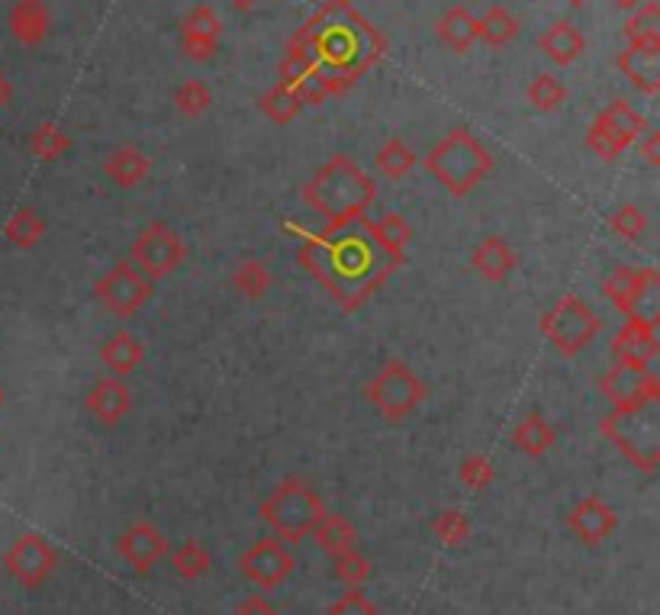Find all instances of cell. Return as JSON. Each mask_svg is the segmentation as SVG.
<instances>
[{
	"mask_svg": "<svg viewBox=\"0 0 660 615\" xmlns=\"http://www.w3.org/2000/svg\"><path fill=\"white\" fill-rule=\"evenodd\" d=\"M358 230L361 226L355 223L348 230L297 233L300 236L297 261L329 290L345 313L361 310L400 268V265L387 261L371 245V238Z\"/></svg>",
	"mask_w": 660,
	"mask_h": 615,
	"instance_id": "1",
	"label": "cell"
},
{
	"mask_svg": "<svg viewBox=\"0 0 660 615\" xmlns=\"http://www.w3.org/2000/svg\"><path fill=\"white\" fill-rule=\"evenodd\" d=\"M300 197L313 213L326 216V230H348L378 203V185L358 161L338 152L300 188Z\"/></svg>",
	"mask_w": 660,
	"mask_h": 615,
	"instance_id": "2",
	"label": "cell"
},
{
	"mask_svg": "<svg viewBox=\"0 0 660 615\" xmlns=\"http://www.w3.org/2000/svg\"><path fill=\"white\" fill-rule=\"evenodd\" d=\"M493 152L473 136L468 126H455L448 130L438 143L428 148L423 158V168L448 190L451 197H468L480 188V181H486V175L493 171Z\"/></svg>",
	"mask_w": 660,
	"mask_h": 615,
	"instance_id": "3",
	"label": "cell"
},
{
	"mask_svg": "<svg viewBox=\"0 0 660 615\" xmlns=\"http://www.w3.org/2000/svg\"><path fill=\"white\" fill-rule=\"evenodd\" d=\"M655 410L658 406L645 403H613V410L600 420V435L613 441L618 455L641 473L660 468V423Z\"/></svg>",
	"mask_w": 660,
	"mask_h": 615,
	"instance_id": "4",
	"label": "cell"
},
{
	"mask_svg": "<svg viewBox=\"0 0 660 615\" xmlns=\"http://www.w3.org/2000/svg\"><path fill=\"white\" fill-rule=\"evenodd\" d=\"M323 496L300 477H283L281 483L265 496L258 516L281 538V541H303L326 516Z\"/></svg>",
	"mask_w": 660,
	"mask_h": 615,
	"instance_id": "5",
	"label": "cell"
},
{
	"mask_svg": "<svg viewBox=\"0 0 660 615\" xmlns=\"http://www.w3.org/2000/svg\"><path fill=\"white\" fill-rule=\"evenodd\" d=\"M538 329H541V335L548 338V345L558 355L577 358L596 342V335L603 332V320L596 316V310L583 297L564 293L551 310L541 313Z\"/></svg>",
	"mask_w": 660,
	"mask_h": 615,
	"instance_id": "6",
	"label": "cell"
},
{
	"mask_svg": "<svg viewBox=\"0 0 660 615\" xmlns=\"http://www.w3.org/2000/svg\"><path fill=\"white\" fill-rule=\"evenodd\" d=\"M425 393L428 390H425L423 378L400 358H387L368 383V403L387 423H400V420L413 416L425 403Z\"/></svg>",
	"mask_w": 660,
	"mask_h": 615,
	"instance_id": "7",
	"label": "cell"
},
{
	"mask_svg": "<svg viewBox=\"0 0 660 615\" xmlns=\"http://www.w3.org/2000/svg\"><path fill=\"white\" fill-rule=\"evenodd\" d=\"M603 293L625 320H645L660 326V271L618 265L603 281Z\"/></svg>",
	"mask_w": 660,
	"mask_h": 615,
	"instance_id": "8",
	"label": "cell"
},
{
	"mask_svg": "<svg viewBox=\"0 0 660 615\" xmlns=\"http://www.w3.org/2000/svg\"><path fill=\"white\" fill-rule=\"evenodd\" d=\"M130 261L139 268L148 281H165L188 261V242L181 238V233L175 226H168L161 220H152L133 238Z\"/></svg>",
	"mask_w": 660,
	"mask_h": 615,
	"instance_id": "9",
	"label": "cell"
},
{
	"mask_svg": "<svg viewBox=\"0 0 660 615\" xmlns=\"http://www.w3.org/2000/svg\"><path fill=\"white\" fill-rule=\"evenodd\" d=\"M94 297L110 316L133 320L142 306L155 297V281H148L130 258H120L107 275L97 278Z\"/></svg>",
	"mask_w": 660,
	"mask_h": 615,
	"instance_id": "10",
	"label": "cell"
},
{
	"mask_svg": "<svg viewBox=\"0 0 660 615\" xmlns=\"http://www.w3.org/2000/svg\"><path fill=\"white\" fill-rule=\"evenodd\" d=\"M3 568H7V573H10L20 586L40 590L48 577L55 573V568H58V551L48 545L43 535L26 532V535H20V538L7 548Z\"/></svg>",
	"mask_w": 660,
	"mask_h": 615,
	"instance_id": "11",
	"label": "cell"
},
{
	"mask_svg": "<svg viewBox=\"0 0 660 615\" xmlns=\"http://www.w3.org/2000/svg\"><path fill=\"white\" fill-rule=\"evenodd\" d=\"M297 561L287 548V541H281L278 535L275 538H261L255 545H248L238 558V570L245 580H251L255 586L261 590H275L281 586L283 580L293 573Z\"/></svg>",
	"mask_w": 660,
	"mask_h": 615,
	"instance_id": "12",
	"label": "cell"
},
{
	"mask_svg": "<svg viewBox=\"0 0 660 615\" xmlns=\"http://www.w3.org/2000/svg\"><path fill=\"white\" fill-rule=\"evenodd\" d=\"M85 410L103 428L120 426L133 413V387L126 383V378H110V374L94 380V387L85 396Z\"/></svg>",
	"mask_w": 660,
	"mask_h": 615,
	"instance_id": "13",
	"label": "cell"
},
{
	"mask_svg": "<svg viewBox=\"0 0 660 615\" xmlns=\"http://www.w3.org/2000/svg\"><path fill=\"white\" fill-rule=\"evenodd\" d=\"M116 555L133 570L145 573L168 558V538L152 522H136L116 538Z\"/></svg>",
	"mask_w": 660,
	"mask_h": 615,
	"instance_id": "14",
	"label": "cell"
},
{
	"mask_svg": "<svg viewBox=\"0 0 660 615\" xmlns=\"http://www.w3.org/2000/svg\"><path fill=\"white\" fill-rule=\"evenodd\" d=\"M567 525L570 532L583 541V545H603L615 528H618V516L615 510L603 500V496H583L570 513H567Z\"/></svg>",
	"mask_w": 660,
	"mask_h": 615,
	"instance_id": "15",
	"label": "cell"
},
{
	"mask_svg": "<svg viewBox=\"0 0 660 615\" xmlns=\"http://www.w3.org/2000/svg\"><path fill=\"white\" fill-rule=\"evenodd\" d=\"M220 40H223V20L220 13L210 7V3H200L193 7L181 26V43H184V52L193 62H206L213 58V52L220 48Z\"/></svg>",
	"mask_w": 660,
	"mask_h": 615,
	"instance_id": "16",
	"label": "cell"
},
{
	"mask_svg": "<svg viewBox=\"0 0 660 615\" xmlns=\"http://www.w3.org/2000/svg\"><path fill=\"white\" fill-rule=\"evenodd\" d=\"M358 226H361L365 236L371 238V245L378 248L387 261L403 265L406 248H410V242H413V226H410L400 213H383L380 220H371V213H368V216L358 220Z\"/></svg>",
	"mask_w": 660,
	"mask_h": 615,
	"instance_id": "17",
	"label": "cell"
},
{
	"mask_svg": "<svg viewBox=\"0 0 660 615\" xmlns=\"http://www.w3.org/2000/svg\"><path fill=\"white\" fill-rule=\"evenodd\" d=\"M471 265L473 271H477L483 281H490V284H503V281L519 268V255H516V248H513L506 238L490 233V236H483L477 245H473Z\"/></svg>",
	"mask_w": 660,
	"mask_h": 615,
	"instance_id": "18",
	"label": "cell"
},
{
	"mask_svg": "<svg viewBox=\"0 0 660 615\" xmlns=\"http://www.w3.org/2000/svg\"><path fill=\"white\" fill-rule=\"evenodd\" d=\"M142 361H145V342L136 332H110L107 342L100 345V365L107 368L110 378H130L133 371H139Z\"/></svg>",
	"mask_w": 660,
	"mask_h": 615,
	"instance_id": "19",
	"label": "cell"
},
{
	"mask_svg": "<svg viewBox=\"0 0 660 615\" xmlns=\"http://www.w3.org/2000/svg\"><path fill=\"white\" fill-rule=\"evenodd\" d=\"M152 171V161L148 155L142 152L139 145L126 143L116 145L107 158H103V175L110 178V185L120 190H133L139 188L142 181L148 178Z\"/></svg>",
	"mask_w": 660,
	"mask_h": 615,
	"instance_id": "20",
	"label": "cell"
},
{
	"mask_svg": "<svg viewBox=\"0 0 660 615\" xmlns=\"http://www.w3.org/2000/svg\"><path fill=\"white\" fill-rule=\"evenodd\" d=\"M648 368H655V361L645 358V355H622V358H615L613 368L600 378L603 396H609L613 403H635V387H638V380H641V374Z\"/></svg>",
	"mask_w": 660,
	"mask_h": 615,
	"instance_id": "21",
	"label": "cell"
},
{
	"mask_svg": "<svg viewBox=\"0 0 660 615\" xmlns=\"http://www.w3.org/2000/svg\"><path fill=\"white\" fill-rule=\"evenodd\" d=\"M615 65L641 94L655 97L660 91V46H628L615 58Z\"/></svg>",
	"mask_w": 660,
	"mask_h": 615,
	"instance_id": "22",
	"label": "cell"
},
{
	"mask_svg": "<svg viewBox=\"0 0 660 615\" xmlns=\"http://www.w3.org/2000/svg\"><path fill=\"white\" fill-rule=\"evenodd\" d=\"M52 16L43 0H16L10 7V33L23 46H40L48 36Z\"/></svg>",
	"mask_w": 660,
	"mask_h": 615,
	"instance_id": "23",
	"label": "cell"
},
{
	"mask_svg": "<svg viewBox=\"0 0 660 615\" xmlns=\"http://www.w3.org/2000/svg\"><path fill=\"white\" fill-rule=\"evenodd\" d=\"M555 441H558V426L545 413H538V410L525 413L519 423H516V428H513V445L519 448L525 458L548 455L555 448Z\"/></svg>",
	"mask_w": 660,
	"mask_h": 615,
	"instance_id": "24",
	"label": "cell"
},
{
	"mask_svg": "<svg viewBox=\"0 0 660 615\" xmlns=\"http://www.w3.org/2000/svg\"><path fill=\"white\" fill-rule=\"evenodd\" d=\"M538 48L545 52L548 62H555V65L564 68V65H573V62L586 52V40H583V33H580L570 20H558V23H551V26L541 33Z\"/></svg>",
	"mask_w": 660,
	"mask_h": 615,
	"instance_id": "25",
	"label": "cell"
},
{
	"mask_svg": "<svg viewBox=\"0 0 660 615\" xmlns=\"http://www.w3.org/2000/svg\"><path fill=\"white\" fill-rule=\"evenodd\" d=\"M435 36L451 48V52H468L477 43V16L465 3L448 7L438 23H435Z\"/></svg>",
	"mask_w": 660,
	"mask_h": 615,
	"instance_id": "26",
	"label": "cell"
},
{
	"mask_svg": "<svg viewBox=\"0 0 660 615\" xmlns=\"http://www.w3.org/2000/svg\"><path fill=\"white\" fill-rule=\"evenodd\" d=\"M655 323H645V320H625V326L613 335V355H645V358H658L660 355V338Z\"/></svg>",
	"mask_w": 660,
	"mask_h": 615,
	"instance_id": "27",
	"label": "cell"
},
{
	"mask_svg": "<svg viewBox=\"0 0 660 615\" xmlns=\"http://www.w3.org/2000/svg\"><path fill=\"white\" fill-rule=\"evenodd\" d=\"M3 236H7V242H10L13 248L30 251V248H36V245L43 242V236H46V220H43V213H40L36 206L23 203V206H16V210L10 213V220H7V226H3Z\"/></svg>",
	"mask_w": 660,
	"mask_h": 615,
	"instance_id": "28",
	"label": "cell"
},
{
	"mask_svg": "<svg viewBox=\"0 0 660 615\" xmlns=\"http://www.w3.org/2000/svg\"><path fill=\"white\" fill-rule=\"evenodd\" d=\"M310 538H313V541L320 545V551H326L329 558L358 548V528L345 519V516H338V513H326V516L320 519V525L313 528Z\"/></svg>",
	"mask_w": 660,
	"mask_h": 615,
	"instance_id": "29",
	"label": "cell"
},
{
	"mask_svg": "<svg viewBox=\"0 0 660 615\" xmlns=\"http://www.w3.org/2000/svg\"><path fill=\"white\" fill-rule=\"evenodd\" d=\"M522 23L519 16L506 7H490L480 20H477V40H483L486 46L500 48L510 46L519 36Z\"/></svg>",
	"mask_w": 660,
	"mask_h": 615,
	"instance_id": "30",
	"label": "cell"
},
{
	"mask_svg": "<svg viewBox=\"0 0 660 615\" xmlns=\"http://www.w3.org/2000/svg\"><path fill=\"white\" fill-rule=\"evenodd\" d=\"M271 284H275V275L265 258H258V255L238 258L236 271H233V287L245 300H261L271 290Z\"/></svg>",
	"mask_w": 660,
	"mask_h": 615,
	"instance_id": "31",
	"label": "cell"
},
{
	"mask_svg": "<svg viewBox=\"0 0 660 615\" xmlns=\"http://www.w3.org/2000/svg\"><path fill=\"white\" fill-rule=\"evenodd\" d=\"M625 43L631 48L660 46V7L658 0L641 3L638 10H631V16L625 20Z\"/></svg>",
	"mask_w": 660,
	"mask_h": 615,
	"instance_id": "32",
	"label": "cell"
},
{
	"mask_svg": "<svg viewBox=\"0 0 660 615\" xmlns=\"http://www.w3.org/2000/svg\"><path fill=\"white\" fill-rule=\"evenodd\" d=\"M600 120H603L609 130H615V133H618V136H622V139H625L628 145H635L638 139H641V136H645V133H648V130H651V126H648V120H645V116H641V113H638V110H635L628 100H622V97L613 100V103H609V107L600 113Z\"/></svg>",
	"mask_w": 660,
	"mask_h": 615,
	"instance_id": "33",
	"label": "cell"
},
{
	"mask_svg": "<svg viewBox=\"0 0 660 615\" xmlns=\"http://www.w3.org/2000/svg\"><path fill=\"white\" fill-rule=\"evenodd\" d=\"M374 165H378L390 181H400V178H406V175L420 165V155H416L413 145L403 143L400 136H393V139H387V143L374 152Z\"/></svg>",
	"mask_w": 660,
	"mask_h": 615,
	"instance_id": "34",
	"label": "cell"
},
{
	"mask_svg": "<svg viewBox=\"0 0 660 615\" xmlns=\"http://www.w3.org/2000/svg\"><path fill=\"white\" fill-rule=\"evenodd\" d=\"M606 226H609V233H613L615 238H622V242H638V238H645V233H648L651 216H648L645 206H638V203H622L613 216H606Z\"/></svg>",
	"mask_w": 660,
	"mask_h": 615,
	"instance_id": "35",
	"label": "cell"
},
{
	"mask_svg": "<svg viewBox=\"0 0 660 615\" xmlns=\"http://www.w3.org/2000/svg\"><path fill=\"white\" fill-rule=\"evenodd\" d=\"M258 107H261V113L268 116V120H275V123H293L297 116H300V110H303V100L293 94L290 88H283L281 81L275 85V88H268L261 100H258Z\"/></svg>",
	"mask_w": 660,
	"mask_h": 615,
	"instance_id": "36",
	"label": "cell"
},
{
	"mask_svg": "<svg viewBox=\"0 0 660 615\" xmlns=\"http://www.w3.org/2000/svg\"><path fill=\"white\" fill-rule=\"evenodd\" d=\"M68 148H71V136L58 123H40L30 136V152L40 161H58L61 155H68Z\"/></svg>",
	"mask_w": 660,
	"mask_h": 615,
	"instance_id": "37",
	"label": "cell"
},
{
	"mask_svg": "<svg viewBox=\"0 0 660 615\" xmlns=\"http://www.w3.org/2000/svg\"><path fill=\"white\" fill-rule=\"evenodd\" d=\"M171 570L181 580H203L213 570V558L200 541H184L175 555H171Z\"/></svg>",
	"mask_w": 660,
	"mask_h": 615,
	"instance_id": "38",
	"label": "cell"
},
{
	"mask_svg": "<svg viewBox=\"0 0 660 615\" xmlns=\"http://www.w3.org/2000/svg\"><path fill=\"white\" fill-rule=\"evenodd\" d=\"M528 103L535 107V110H541V113H555L558 107H564L567 103V88L561 78H555V75H538L532 85H528Z\"/></svg>",
	"mask_w": 660,
	"mask_h": 615,
	"instance_id": "39",
	"label": "cell"
},
{
	"mask_svg": "<svg viewBox=\"0 0 660 615\" xmlns=\"http://www.w3.org/2000/svg\"><path fill=\"white\" fill-rule=\"evenodd\" d=\"M432 532L445 548H461L471 538V519L461 510H445L432 519Z\"/></svg>",
	"mask_w": 660,
	"mask_h": 615,
	"instance_id": "40",
	"label": "cell"
},
{
	"mask_svg": "<svg viewBox=\"0 0 660 615\" xmlns=\"http://www.w3.org/2000/svg\"><path fill=\"white\" fill-rule=\"evenodd\" d=\"M586 145H590L603 161H618V158L631 148V145L625 143L615 130H609L600 116H596V120L590 123V130H586Z\"/></svg>",
	"mask_w": 660,
	"mask_h": 615,
	"instance_id": "41",
	"label": "cell"
},
{
	"mask_svg": "<svg viewBox=\"0 0 660 615\" xmlns=\"http://www.w3.org/2000/svg\"><path fill=\"white\" fill-rule=\"evenodd\" d=\"M332 570H335V580L345 583V586H361V583L371 580V561L358 548H351L345 555H335L332 558Z\"/></svg>",
	"mask_w": 660,
	"mask_h": 615,
	"instance_id": "42",
	"label": "cell"
},
{
	"mask_svg": "<svg viewBox=\"0 0 660 615\" xmlns=\"http://www.w3.org/2000/svg\"><path fill=\"white\" fill-rule=\"evenodd\" d=\"M458 480L468 487V490H490L493 487V480H496V468H493V461H490V455H480V451H473L468 455L461 465H458Z\"/></svg>",
	"mask_w": 660,
	"mask_h": 615,
	"instance_id": "43",
	"label": "cell"
},
{
	"mask_svg": "<svg viewBox=\"0 0 660 615\" xmlns=\"http://www.w3.org/2000/svg\"><path fill=\"white\" fill-rule=\"evenodd\" d=\"M210 103H213V91H210V85L200 81V78H190V81H184V85L175 91V107H178L184 116H203V113L210 110Z\"/></svg>",
	"mask_w": 660,
	"mask_h": 615,
	"instance_id": "44",
	"label": "cell"
},
{
	"mask_svg": "<svg viewBox=\"0 0 660 615\" xmlns=\"http://www.w3.org/2000/svg\"><path fill=\"white\" fill-rule=\"evenodd\" d=\"M329 615H378V606L371 603V596L361 586H348V593H342L332 603Z\"/></svg>",
	"mask_w": 660,
	"mask_h": 615,
	"instance_id": "45",
	"label": "cell"
},
{
	"mask_svg": "<svg viewBox=\"0 0 660 615\" xmlns=\"http://www.w3.org/2000/svg\"><path fill=\"white\" fill-rule=\"evenodd\" d=\"M635 145H641V155H645V161L648 165H655V168H660V133L658 130H648L641 139Z\"/></svg>",
	"mask_w": 660,
	"mask_h": 615,
	"instance_id": "46",
	"label": "cell"
},
{
	"mask_svg": "<svg viewBox=\"0 0 660 615\" xmlns=\"http://www.w3.org/2000/svg\"><path fill=\"white\" fill-rule=\"evenodd\" d=\"M233 615H281V610L278 606H271L265 596H248L242 606H238Z\"/></svg>",
	"mask_w": 660,
	"mask_h": 615,
	"instance_id": "47",
	"label": "cell"
},
{
	"mask_svg": "<svg viewBox=\"0 0 660 615\" xmlns=\"http://www.w3.org/2000/svg\"><path fill=\"white\" fill-rule=\"evenodd\" d=\"M13 100V81L0 71V110Z\"/></svg>",
	"mask_w": 660,
	"mask_h": 615,
	"instance_id": "48",
	"label": "cell"
},
{
	"mask_svg": "<svg viewBox=\"0 0 660 615\" xmlns=\"http://www.w3.org/2000/svg\"><path fill=\"white\" fill-rule=\"evenodd\" d=\"M615 7H622V10H638L641 3H648V0H613Z\"/></svg>",
	"mask_w": 660,
	"mask_h": 615,
	"instance_id": "49",
	"label": "cell"
},
{
	"mask_svg": "<svg viewBox=\"0 0 660 615\" xmlns=\"http://www.w3.org/2000/svg\"><path fill=\"white\" fill-rule=\"evenodd\" d=\"M238 10H248V7H255V3H261V0H233Z\"/></svg>",
	"mask_w": 660,
	"mask_h": 615,
	"instance_id": "50",
	"label": "cell"
},
{
	"mask_svg": "<svg viewBox=\"0 0 660 615\" xmlns=\"http://www.w3.org/2000/svg\"><path fill=\"white\" fill-rule=\"evenodd\" d=\"M570 7H583V3H590V0H567Z\"/></svg>",
	"mask_w": 660,
	"mask_h": 615,
	"instance_id": "51",
	"label": "cell"
},
{
	"mask_svg": "<svg viewBox=\"0 0 660 615\" xmlns=\"http://www.w3.org/2000/svg\"><path fill=\"white\" fill-rule=\"evenodd\" d=\"M0 406H3V390H0Z\"/></svg>",
	"mask_w": 660,
	"mask_h": 615,
	"instance_id": "52",
	"label": "cell"
}]
</instances>
